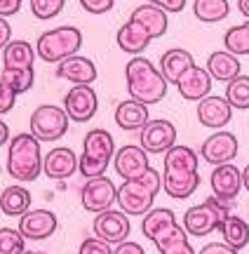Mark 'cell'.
I'll list each match as a JSON object with an SVG mask.
<instances>
[{"instance_id": "cell-1", "label": "cell", "mask_w": 249, "mask_h": 254, "mask_svg": "<svg viewBox=\"0 0 249 254\" xmlns=\"http://www.w3.org/2000/svg\"><path fill=\"white\" fill-rule=\"evenodd\" d=\"M198 186H200L198 153L191 146H172L165 153V167H162L165 193L174 200H186L198 190Z\"/></svg>"}, {"instance_id": "cell-2", "label": "cell", "mask_w": 249, "mask_h": 254, "mask_svg": "<svg viewBox=\"0 0 249 254\" xmlns=\"http://www.w3.org/2000/svg\"><path fill=\"white\" fill-rule=\"evenodd\" d=\"M141 233L157 247L160 254H195L193 245L188 243L186 228L176 221L174 212L167 207H155L144 214Z\"/></svg>"}, {"instance_id": "cell-3", "label": "cell", "mask_w": 249, "mask_h": 254, "mask_svg": "<svg viewBox=\"0 0 249 254\" xmlns=\"http://www.w3.org/2000/svg\"><path fill=\"white\" fill-rule=\"evenodd\" d=\"M125 82H127L129 99H137L146 106L160 104L165 99L169 82L162 75L160 68H155V64L146 59V57H132L125 66Z\"/></svg>"}, {"instance_id": "cell-4", "label": "cell", "mask_w": 249, "mask_h": 254, "mask_svg": "<svg viewBox=\"0 0 249 254\" xmlns=\"http://www.w3.org/2000/svg\"><path fill=\"white\" fill-rule=\"evenodd\" d=\"M162 189V174L148 167L137 179H127L118 189V207L129 217H144L153 209L155 195Z\"/></svg>"}, {"instance_id": "cell-5", "label": "cell", "mask_w": 249, "mask_h": 254, "mask_svg": "<svg viewBox=\"0 0 249 254\" xmlns=\"http://www.w3.org/2000/svg\"><path fill=\"white\" fill-rule=\"evenodd\" d=\"M40 144L31 132L12 136L7 146V174L14 182L31 184L38 179V174L43 172V151Z\"/></svg>"}, {"instance_id": "cell-6", "label": "cell", "mask_w": 249, "mask_h": 254, "mask_svg": "<svg viewBox=\"0 0 249 254\" xmlns=\"http://www.w3.org/2000/svg\"><path fill=\"white\" fill-rule=\"evenodd\" d=\"M113 158H115L113 134L101 129V127H97V129H90L83 139V155H80L78 170H80L85 179L103 177V172L111 165Z\"/></svg>"}, {"instance_id": "cell-7", "label": "cell", "mask_w": 249, "mask_h": 254, "mask_svg": "<svg viewBox=\"0 0 249 254\" xmlns=\"http://www.w3.org/2000/svg\"><path fill=\"white\" fill-rule=\"evenodd\" d=\"M83 47V33L75 26H56L45 31L38 38L36 52L47 64H59L80 52Z\"/></svg>"}, {"instance_id": "cell-8", "label": "cell", "mask_w": 249, "mask_h": 254, "mask_svg": "<svg viewBox=\"0 0 249 254\" xmlns=\"http://www.w3.org/2000/svg\"><path fill=\"white\" fill-rule=\"evenodd\" d=\"M228 205L231 202H223V200L209 195L204 202L188 207L184 214L186 233L193 238H204V236H209V233H214V231H219L223 226L226 217L231 214Z\"/></svg>"}, {"instance_id": "cell-9", "label": "cell", "mask_w": 249, "mask_h": 254, "mask_svg": "<svg viewBox=\"0 0 249 254\" xmlns=\"http://www.w3.org/2000/svg\"><path fill=\"white\" fill-rule=\"evenodd\" d=\"M68 113L59 106L43 104L31 113V134L38 141H59L68 132Z\"/></svg>"}, {"instance_id": "cell-10", "label": "cell", "mask_w": 249, "mask_h": 254, "mask_svg": "<svg viewBox=\"0 0 249 254\" xmlns=\"http://www.w3.org/2000/svg\"><path fill=\"white\" fill-rule=\"evenodd\" d=\"M139 146L153 155H162L167 153L172 146H176V127L174 123H169L165 118H155L148 120L141 134H139Z\"/></svg>"}, {"instance_id": "cell-11", "label": "cell", "mask_w": 249, "mask_h": 254, "mask_svg": "<svg viewBox=\"0 0 249 254\" xmlns=\"http://www.w3.org/2000/svg\"><path fill=\"white\" fill-rule=\"evenodd\" d=\"M80 202L87 212L92 214H99V212H106L111 209L115 202H118V189L115 184L108 179V177H94V179H87V184L80 190Z\"/></svg>"}, {"instance_id": "cell-12", "label": "cell", "mask_w": 249, "mask_h": 254, "mask_svg": "<svg viewBox=\"0 0 249 254\" xmlns=\"http://www.w3.org/2000/svg\"><path fill=\"white\" fill-rule=\"evenodd\" d=\"M99 97L92 85H73L64 97V111L73 123H90L97 116Z\"/></svg>"}, {"instance_id": "cell-13", "label": "cell", "mask_w": 249, "mask_h": 254, "mask_svg": "<svg viewBox=\"0 0 249 254\" xmlns=\"http://www.w3.org/2000/svg\"><path fill=\"white\" fill-rule=\"evenodd\" d=\"M92 228L97 238H101L111 245H120L127 240L132 224H129V214H125L122 209H106L94 217Z\"/></svg>"}, {"instance_id": "cell-14", "label": "cell", "mask_w": 249, "mask_h": 254, "mask_svg": "<svg viewBox=\"0 0 249 254\" xmlns=\"http://www.w3.org/2000/svg\"><path fill=\"white\" fill-rule=\"evenodd\" d=\"M200 155L209 165H226L233 163L238 155V136L228 129H216L212 136H207L200 146Z\"/></svg>"}, {"instance_id": "cell-15", "label": "cell", "mask_w": 249, "mask_h": 254, "mask_svg": "<svg viewBox=\"0 0 249 254\" xmlns=\"http://www.w3.org/2000/svg\"><path fill=\"white\" fill-rule=\"evenodd\" d=\"M209 184H212L214 198L223 200V202H231V200H235L240 195V190H242V172L233 163L216 165L212 170Z\"/></svg>"}, {"instance_id": "cell-16", "label": "cell", "mask_w": 249, "mask_h": 254, "mask_svg": "<svg viewBox=\"0 0 249 254\" xmlns=\"http://www.w3.org/2000/svg\"><path fill=\"white\" fill-rule=\"evenodd\" d=\"M56 226V214L50 209H28L24 217H19V231L26 240H47Z\"/></svg>"}, {"instance_id": "cell-17", "label": "cell", "mask_w": 249, "mask_h": 254, "mask_svg": "<svg viewBox=\"0 0 249 254\" xmlns=\"http://www.w3.org/2000/svg\"><path fill=\"white\" fill-rule=\"evenodd\" d=\"M212 75L202 66H191L188 71L176 80V90L186 101H202L204 97L212 94Z\"/></svg>"}, {"instance_id": "cell-18", "label": "cell", "mask_w": 249, "mask_h": 254, "mask_svg": "<svg viewBox=\"0 0 249 254\" xmlns=\"http://www.w3.org/2000/svg\"><path fill=\"white\" fill-rule=\"evenodd\" d=\"M233 118V106L228 104L226 97L209 94L202 101H198V120L202 127L209 129H223Z\"/></svg>"}, {"instance_id": "cell-19", "label": "cell", "mask_w": 249, "mask_h": 254, "mask_svg": "<svg viewBox=\"0 0 249 254\" xmlns=\"http://www.w3.org/2000/svg\"><path fill=\"white\" fill-rule=\"evenodd\" d=\"M113 167L120 177L122 182L127 179H137L146 172L148 167V153L141 148V146H122L115 151V158H113Z\"/></svg>"}, {"instance_id": "cell-20", "label": "cell", "mask_w": 249, "mask_h": 254, "mask_svg": "<svg viewBox=\"0 0 249 254\" xmlns=\"http://www.w3.org/2000/svg\"><path fill=\"white\" fill-rule=\"evenodd\" d=\"M78 163H80V158L68 146H56L43 158V172L50 179L61 182V179H68L78 172Z\"/></svg>"}, {"instance_id": "cell-21", "label": "cell", "mask_w": 249, "mask_h": 254, "mask_svg": "<svg viewBox=\"0 0 249 254\" xmlns=\"http://www.w3.org/2000/svg\"><path fill=\"white\" fill-rule=\"evenodd\" d=\"M97 75H99V71H97L92 59H87V57L73 55L56 64V78L73 82V85H92L97 80Z\"/></svg>"}, {"instance_id": "cell-22", "label": "cell", "mask_w": 249, "mask_h": 254, "mask_svg": "<svg viewBox=\"0 0 249 254\" xmlns=\"http://www.w3.org/2000/svg\"><path fill=\"white\" fill-rule=\"evenodd\" d=\"M150 40H153V36L148 33V28L144 26V24H139L137 19H127V21L118 28V33H115L118 47L132 57L141 55V52L150 45Z\"/></svg>"}, {"instance_id": "cell-23", "label": "cell", "mask_w": 249, "mask_h": 254, "mask_svg": "<svg viewBox=\"0 0 249 254\" xmlns=\"http://www.w3.org/2000/svg\"><path fill=\"white\" fill-rule=\"evenodd\" d=\"M209 75L219 82H231L233 78H238L242 71L240 57L228 52V50H216L207 57V66H204Z\"/></svg>"}, {"instance_id": "cell-24", "label": "cell", "mask_w": 249, "mask_h": 254, "mask_svg": "<svg viewBox=\"0 0 249 254\" xmlns=\"http://www.w3.org/2000/svg\"><path fill=\"white\" fill-rule=\"evenodd\" d=\"M191 66H195V59L193 55L188 52V50H184V47H172V50H167L165 55L160 57V71H162V75L167 78V82H174L184 75Z\"/></svg>"}, {"instance_id": "cell-25", "label": "cell", "mask_w": 249, "mask_h": 254, "mask_svg": "<svg viewBox=\"0 0 249 254\" xmlns=\"http://www.w3.org/2000/svg\"><path fill=\"white\" fill-rule=\"evenodd\" d=\"M150 116H148V106L141 104L137 99H127L120 101L118 109H115V123L120 129H127V132H134V129H144Z\"/></svg>"}, {"instance_id": "cell-26", "label": "cell", "mask_w": 249, "mask_h": 254, "mask_svg": "<svg viewBox=\"0 0 249 254\" xmlns=\"http://www.w3.org/2000/svg\"><path fill=\"white\" fill-rule=\"evenodd\" d=\"M129 19H137L139 24H144L148 28V33L155 38H162L167 33V26H169V19H167V12L162 7H155V5H139V7L132 9Z\"/></svg>"}, {"instance_id": "cell-27", "label": "cell", "mask_w": 249, "mask_h": 254, "mask_svg": "<svg viewBox=\"0 0 249 254\" xmlns=\"http://www.w3.org/2000/svg\"><path fill=\"white\" fill-rule=\"evenodd\" d=\"M36 47L26 40H9V45L2 50V68H33L36 62Z\"/></svg>"}, {"instance_id": "cell-28", "label": "cell", "mask_w": 249, "mask_h": 254, "mask_svg": "<svg viewBox=\"0 0 249 254\" xmlns=\"http://www.w3.org/2000/svg\"><path fill=\"white\" fill-rule=\"evenodd\" d=\"M0 209L7 217H24L31 209V193L24 186H7L0 193Z\"/></svg>"}, {"instance_id": "cell-29", "label": "cell", "mask_w": 249, "mask_h": 254, "mask_svg": "<svg viewBox=\"0 0 249 254\" xmlns=\"http://www.w3.org/2000/svg\"><path fill=\"white\" fill-rule=\"evenodd\" d=\"M193 14L202 24H219L231 14L228 0H193Z\"/></svg>"}, {"instance_id": "cell-30", "label": "cell", "mask_w": 249, "mask_h": 254, "mask_svg": "<svg viewBox=\"0 0 249 254\" xmlns=\"http://www.w3.org/2000/svg\"><path fill=\"white\" fill-rule=\"evenodd\" d=\"M219 231H221V236H223V243L235 247L238 252H240L242 247L249 245V224L242 217H238V214H228Z\"/></svg>"}, {"instance_id": "cell-31", "label": "cell", "mask_w": 249, "mask_h": 254, "mask_svg": "<svg viewBox=\"0 0 249 254\" xmlns=\"http://www.w3.org/2000/svg\"><path fill=\"white\" fill-rule=\"evenodd\" d=\"M223 47L238 57H249V19L223 33Z\"/></svg>"}, {"instance_id": "cell-32", "label": "cell", "mask_w": 249, "mask_h": 254, "mask_svg": "<svg viewBox=\"0 0 249 254\" xmlns=\"http://www.w3.org/2000/svg\"><path fill=\"white\" fill-rule=\"evenodd\" d=\"M228 104L238 111L249 109V75H238L231 82H226V94H223Z\"/></svg>"}, {"instance_id": "cell-33", "label": "cell", "mask_w": 249, "mask_h": 254, "mask_svg": "<svg viewBox=\"0 0 249 254\" xmlns=\"http://www.w3.org/2000/svg\"><path fill=\"white\" fill-rule=\"evenodd\" d=\"M0 80L7 82L17 94H24V92H28L31 87H33L36 73H33V68H2Z\"/></svg>"}, {"instance_id": "cell-34", "label": "cell", "mask_w": 249, "mask_h": 254, "mask_svg": "<svg viewBox=\"0 0 249 254\" xmlns=\"http://www.w3.org/2000/svg\"><path fill=\"white\" fill-rule=\"evenodd\" d=\"M26 238L19 228H0V254H24Z\"/></svg>"}, {"instance_id": "cell-35", "label": "cell", "mask_w": 249, "mask_h": 254, "mask_svg": "<svg viewBox=\"0 0 249 254\" xmlns=\"http://www.w3.org/2000/svg\"><path fill=\"white\" fill-rule=\"evenodd\" d=\"M64 5L66 0H31V12L36 19L47 21V19H54L56 14H61Z\"/></svg>"}, {"instance_id": "cell-36", "label": "cell", "mask_w": 249, "mask_h": 254, "mask_svg": "<svg viewBox=\"0 0 249 254\" xmlns=\"http://www.w3.org/2000/svg\"><path fill=\"white\" fill-rule=\"evenodd\" d=\"M78 254H115V250L111 247V243H106L101 238H87L83 240Z\"/></svg>"}, {"instance_id": "cell-37", "label": "cell", "mask_w": 249, "mask_h": 254, "mask_svg": "<svg viewBox=\"0 0 249 254\" xmlns=\"http://www.w3.org/2000/svg\"><path fill=\"white\" fill-rule=\"evenodd\" d=\"M14 104H17V92L12 90L7 82L0 80V116L9 113V111L14 109Z\"/></svg>"}, {"instance_id": "cell-38", "label": "cell", "mask_w": 249, "mask_h": 254, "mask_svg": "<svg viewBox=\"0 0 249 254\" xmlns=\"http://www.w3.org/2000/svg\"><path fill=\"white\" fill-rule=\"evenodd\" d=\"M113 5L115 0H80V7L90 14H106L113 9Z\"/></svg>"}, {"instance_id": "cell-39", "label": "cell", "mask_w": 249, "mask_h": 254, "mask_svg": "<svg viewBox=\"0 0 249 254\" xmlns=\"http://www.w3.org/2000/svg\"><path fill=\"white\" fill-rule=\"evenodd\" d=\"M146 2L155 5V7H162L167 14H179L186 7V0H146Z\"/></svg>"}, {"instance_id": "cell-40", "label": "cell", "mask_w": 249, "mask_h": 254, "mask_svg": "<svg viewBox=\"0 0 249 254\" xmlns=\"http://www.w3.org/2000/svg\"><path fill=\"white\" fill-rule=\"evenodd\" d=\"M200 254H238V250L231 247L228 243H207L200 250Z\"/></svg>"}, {"instance_id": "cell-41", "label": "cell", "mask_w": 249, "mask_h": 254, "mask_svg": "<svg viewBox=\"0 0 249 254\" xmlns=\"http://www.w3.org/2000/svg\"><path fill=\"white\" fill-rule=\"evenodd\" d=\"M24 0H0V17H14Z\"/></svg>"}, {"instance_id": "cell-42", "label": "cell", "mask_w": 249, "mask_h": 254, "mask_svg": "<svg viewBox=\"0 0 249 254\" xmlns=\"http://www.w3.org/2000/svg\"><path fill=\"white\" fill-rule=\"evenodd\" d=\"M12 40V26H9L7 17H0V50H5Z\"/></svg>"}, {"instance_id": "cell-43", "label": "cell", "mask_w": 249, "mask_h": 254, "mask_svg": "<svg viewBox=\"0 0 249 254\" xmlns=\"http://www.w3.org/2000/svg\"><path fill=\"white\" fill-rule=\"evenodd\" d=\"M115 254H146V252H144V247L139 245V243L125 240V243H120V245L115 247Z\"/></svg>"}, {"instance_id": "cell-44", "label": "cell", "mask_w": 249, "mask_h": 254, "mask_svg": "<svg viewBox=\"0 0 249 254\" xmlns=\"http://www.w3.org/2000/svg\"><path fill=\"white\" fill-rule=\"evenodd\" d=\"M9 141V127L0 120V146H5Z\"/></svg>"}, {"instance_id": "cell-45", "label": "cell", "mask_w": 249, "mask_h": 254, "mask_svg": "<svg viewBox=\"0 0 249 254\" xmlns=\"http://www.w3.org/2000/svg\"><path fill=\"white\" fill-rule=\"evenodd\" d=\"M238 9L245 19H249V0H238Z\"/></svg>"}, {"instance_id": "cell-46", "label": "cell", "mask_w": 249, "mask_h": 254, "mask_svg": "<svg viewBox=\"0 0 249 254\" xmlns=\"http://www.w3.org/2000/svg\"><path fill=\"white\" fill-rule=\"evenodd\" d=\"M242 189H247L249 190V165L242 170Z\"/></svg>"}, {"instance_id": "cell-47", "label": "cell", "mask_w": 249, "mask_h": 254, "mask_svg": "<svg viewBox=\"0 0 249 254\" xmlns=\"http://www.w3.org/2000/svg\"><path fill=\"white\" fill-rule=\"evenodd\" d=\"M24 254H45V252H24Z\"/></svg>"}]
</instances>
